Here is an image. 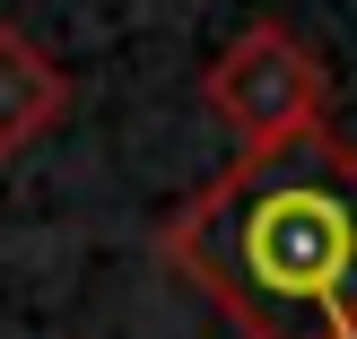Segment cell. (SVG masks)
Segmentation results:
<instances>
[{"label":"cell","mask_w":357,"mask_h":339,"mask_svg":"<svg viewBox=\"0 0 357 339\" xmlns=\"http://www.w3.org/2000/svg\"><path fill=\"white\" fill-rule=\"evenodd\" d=\"M61 113H70V70L52 61L26 26L0 17V166H9L17 148H35Z\"/></svg>","instance_id":"obj_3"},{"label":"cell","mask_w":357,"mask_h":339,"mask_svg":"<svg viewBox=\"0 0 357 339\" xmlns=\"http://www.w3.org/2000/svg\"><path fill=\"white\" fill-rule=\"evenodd\" d=\"M157 261L236 339H357V148L323 131L227 157L157 218Z\"/></svg>","instance_id":"obj_1"},{"label":"cell","mask_w":357,"mask_h":339,"mask_svg":"<svg viewBox=\"0 0 357 339\" xmlns=\"http://www.w3.org/2000/svg\"><path fill=\"white\" fill-rule=\"evenodd\" d=\"M201 104L236 131L244 157L261 148H296V139L331 131V70L288 17H253L218 61L201 70Z\"/></svg>","instance_id":"obj_2"}]
</instances>
